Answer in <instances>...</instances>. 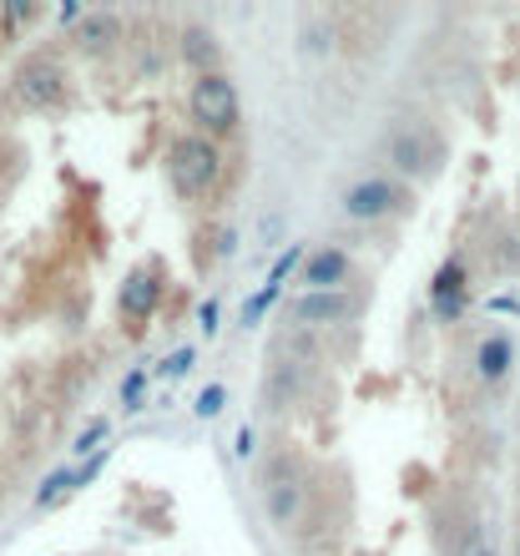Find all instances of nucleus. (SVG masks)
Here are the masks:
<instances>
[{
  "mask_svg": "<svg viewBox=\"0 0 520 556\" xmlns=\"http://www.w3.org/2000/svg\"><path fill=\"white\" fill-rule=\"evenodd\" d=\"M157 299H162V283L152 268H131L127 278H122V293H116V304H122V314L127 319H152L157 314Z\"/></svg>",
  "mask_w": 520,
  "mask_h": 556,
  "instance_id": "10",
  "label": "nucleus"
},
{
  "mask_svg": "<svg viewBox=\"0 0 520 556\" xmlns=\"http://www.w3.org/2000/svg\"><path fill=\"white\" fill-rule=\"evenodd\" d=\"M198 324H203L207 334H213V329H217V299H207V304L198 308Z\"/></svg>",
  "mask_w": 520,
  "mask_h": 556,
  "instance_id": "19",
  "label": "nucleus"
},
{
  "mask_svg": "<svg viewBox=\"0 0 520 556\" xmlns=\"http://www.w3.org/2000/svg\"><path fill=\"white\" fill-rule=\"evenodd\" d=\"M106 430H112V425H106V420H91L87 430L76 435V451H81V455H87V451H106V445H102V440H106Z\"/></svg>",
  "mask_w": 520,
  "mask_h": 556,
  "instance_id": "18",
  "label": "nucleus"
},
{
  "mask_svg": "<svg viewBox=\"0 0 520 556\" xmlns=\"http://www.w3.org/2000/svg\"><path fill=\"white\" fill-rule=\"evenodd\" d=\"M348 274H354V258L339 243H324V249H308L299 283H304V293H324V289H344Z\"/></svg>",
  "mask_w": 520,
  "mask_h": 556,
  "instance_id": "9",
  "label": "nucleus"
},
{
  "mask_svg": "<svg viewBox=\"0 0 520 556\" xmlns=\"http://www.w3.org/2000/svg\"><path fill=\"white\" fill-rule=\"evenodd\" d=\"M415 207V192L394 177H359L354 188L344 192V213L354 223H384V218H399Z\"/></svg>",
  "mask_w": 520,
  "mask_h": 556,
  "instance_id": "5",
  "label": "nucleus"
},
{
  "mask_svg": "<svg viewBox=\"0 0 520 556\" xmlns=\"http://www.w3.org/2000/svg\"><path fill=\"white\" fill-rule=\"evenodd\" d=\"M384 162L409 182H430L445 167V137L434 132L430 122H399L384 137Z\"/></svg>",
  "mask_w": 520,
  "mask_h": 556,
  "instance_id": "2",
  "label": "nucleus"
},
{
  "mask_svg": "<svg viewBox=\"0 0 520 556\" xmlns=\"http://www.w3.org/2000/svg\"><path fill=\"white\" fill-rule=\"evenodd\" d=\"M470 556H495V552H491V546H475V552H470Z\"/></svg>",
  "mask_w": 520,
  "mask_h": 556,
  "instance_id": "21",
  "label": "nucleus"
},
{
  "mask_svg": "<svg viewBox=\"0 0 520 556\" xmlns=\"http://www.w3.org/2000/svg\"><path fill=\"white\" fill-rule=\"evenodd\" d=\"M217 177H223V147L213 137L188 132L167 147V182H173L177 198L198 203V198H207L217 188Z\"/></svg>",
  "mask_w": 520,
  "mask_h": 556,
  "instance_id": "1",
  "label": "nucleus"
},
{
  "mask_svg": "<svg viewBox=\"0 0 520 556\" xmlns=\"http://www.w3.org/2000/svg\"><path fill=\"white\" fill-rule=\"evenodd\" d=\"M182 56L198 66V76H213L217 72V36L203 26H192L188 36H182Z\"/></svg>",
  "mask_w": 520,
  "mask_h": 556,
  "instance_id": "13",
  "label": "nucleus"
},
{
  "mask_svg": "<svg viewBox=\"0 0 520 556\" xmlns=\"http://www.w3.org/2000/svg\"><path fill=\"white\" fill-rule=\"evenodd\" d=\"M223 410H228V390H223V384H207L203 395H198V415L213 420V415H223Z\"/></svg>",
  "mask_w": 520,
  "mask_h": 556,
  "instance_id": "15",
  "label": "nucleus"
},
{
  "mask_svg": "<svg viewBox=\"0 0 520 556\" xmlns=\"http://www.w3.org/2000/svg\"><path fill=\"white\" fill-rule=\"evenodd\" d=\"M238 455H243V460H248V455H253V430H248V425H243V430H238Z\"/></svg>",
  "mask_w": 520,
  "mask_h": 556,
  "instance_id": "20",
  "label": "nucleus"
},
{
  "mask_svg": "<svg viewBox=\"0 0 520 556\" xmlns=\"http://www.w3.org/2000/svg\"><path fill=\"white\" fill-rule=\"evenodd\" d=\"M72 491H76V470H56V476H51V481H46L41 491H36V506L46 511V506H56V501H61V496H72Z\"/></svg>",
  "mask_w": 520,
  "mask_h": 556,
  "instance_id": "14",
  "label": "nucleus"
},
{
  "mask_svg": "<svg viewBox=\"0 0 520 556\" xmlns=\"http://www.w3.org/2000/svg\"><path fill=\"white\" fill-rule=\"evenodd\" d=\"M263 506H268V521H274L278 531H304L308 511H314V485H308V476L299 466H283L263 481Z\"/></svg>",
  "mask_w": 520,
  "mask_h": 556,
  "instance_id": "4",
  "label": "nucleus"
},
{
  "mask_svg": "<svg viewBox=\"0 0 520 556\" xmlns=\"http://www.w3.org/2000/svg\"><path fill=\"white\" fill-rule=\"evenodd\" d=\"M188 106H192V122L203 127V137H228V132H238V122H243V102H238V87H232L223 72H213V76H198L192 81V97H188Z\"/></svg>",
  "mask_w": 520,
  "mask_h": 556,
  "instance_id": "3",
  "label": "nucleus"
},
{
  "mask_svg": "<svg viewBox=\"0 0 520 556\" xmlns=\"http://www.w3.org/2000/svg\"><path fill=\"white\" fill-rule=\"evenodd\" d=\"M11 97L26 112H46V106H61L66 102V72H61L51 56H30L11 81Z\"/></svg>",
  "mask_w": 520,
  "mask_h": 556,
  "instance_id": "6",
  "label": "nucleus"
},
{
  "mask_svg": "<svg viewBox=\"0 0 520 556\" xmlns=\"http://www.w3.org/2000/svg\"><path fill=\"white\" fill-rule=\"evenodd\" d=\"M192 359H198V350L182 344V350H173V359H162V375H167V380H182V375L192 369Z\"/></svg>",
  "mask_w": 520,
  "mask_h": 556,
  "instance_id": "17",
  "label": "nucleus"
},
{
  "mask_svg": "<svg viewBox=\"0 0 520 556\" xmlns=\"http://www.w3.org/2000/svg\"><path fill=\"white\" fill-rule=\"evenodd\" d=\"M510 365H516V344H510V334H485L475 344V375L485 384H500L510 375Z\"/></svg>",
  "mask_w": 520,
  "mask_h": 556,
  "instance_id": "12",
  "label": "nucleus"
},
{
  "mask_svg": "<svg viewBox=\"0 0 520 556\" xmlns=\"http://www.w3.org/2000/svg\"><path fill=\"white\" fill-rule=\"evenodd\" d=\"M122 41H127V26H122V15L116 11H87L72 26V46L81 51V56H91V61L112 56Z\"/></svg>",
  "mask_w": 520,
  "mask_h": 556,
  "instance_id": "8",
  "label": "nucleus"
},
{
  "mask_svg": "<svg viewBox=\"0 0 520 556\" xmlns=\"http://www.w3.org/2000/svg\"><path fill=\"white\" fill-rule=\"evenodd\" d=\"M430 304L440 319H460V308H465V264L460 258H445V264H440V274H434V283H430Z\"/></svg>",
  "mask_w": 520,
  "mask_h": 556,
  "instance_id": "11",
  "label": "nucleus"
},
{
  "mask_svg": "<svg viewBox=\"0 0 520 556\" xmlns=\"http://www.w3.org/2000/svg\"><path fill=\"white\" fill-rule=\"evenodd\" d=\"M142 395H147V375L131 369L127 380H122V405H127V410H142Z\"/></svg>",
  "mask_w": 520,
  "mask_h": 556,
  "instance_id": "16",
  "label": "nucleus"
},
{
  "mask_svg": "<svg viewBox=\"0 0 520 556\" xmlns=\"http://www.w3.org/2000/svg\"><path fill=\"white\" fill-rule=\"evenodd\" d=\"M354 314H359V293H348V289H324V293L289 299V319L299 329H333V324H348Z\"/></svg>",
  "mask_w": 520,
  "mask_h": 556,
  "instance_id": "7",
  "label": "nucleus"
}]
</instances>
